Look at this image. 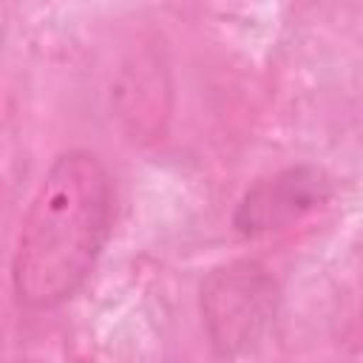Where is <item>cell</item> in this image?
Listing matches in <instances>:
<instances>
[{
	"label": "cell",
	"mask_w": 363,
	"mask_h": 363,
	"mask_svg": "<svg viewBox=\"0 0 363 363\" xmlns=\"http://www.w3.org/2000/svg\"><path fill=\"white\" fill-rule=\"evenodd\" d=\"M113 182L102 159L74 147L60 153L23 216L11 289L28 309L65 303L91 275L111 233Z\"/></svg>",
	"instance_id": "6da1fadb"
},
{
	"label": "cell",
	"mask_w": 363,
	"mask_h": 363,
	"mask_svg": "<svg viewBox=\"0 0 363 363\" xmlns=\"http://www.w3.org/2000/svg\"><path fill=\"white\" fill-rule=\"evenodd\" d=\"M278 312L272 272L250 258L221 264L201 284V320L218 357L233 360L252 352Z\"/></svg>",
	"instance_id": "7a4b0ae2"
},
{
	"label": "cell",
	"mask_w": 363,
	"mask_h": 363,
	"mask_svg": "<svg viewBox=\"0 0 363 363\" xmlns=\"http://www.w3.org/2000/svg\"><path fill=\"white\" fill-rule=\"evenodd\" d=\"M332 196V179L323 167L295 164L258 179L238 201L233 227L241 235H264L286 230Z\"/></svg>",
	"instance_id": "3957f363"
}]
</instances>
